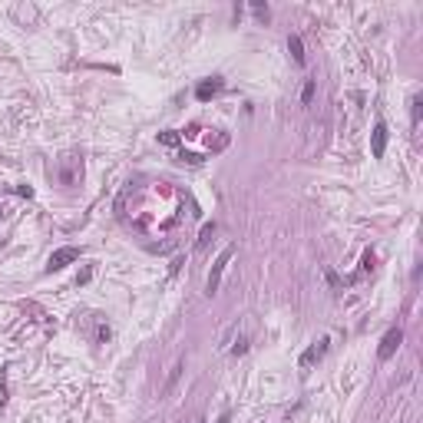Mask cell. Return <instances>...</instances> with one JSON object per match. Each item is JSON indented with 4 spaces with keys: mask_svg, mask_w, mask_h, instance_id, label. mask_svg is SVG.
Returning a JSON list of instances; mask_svg holds the SVG:
<instances>
[{
    "mask_svg": "<svg viewBox=\"0 0 423 423\" xmlns=\"http://www.w3.org/2000/svg\"><path fill=\"white\" fill-rule=\"evenodd\" d=\"M232 255H235V245H225V248H221V255L215 258V265H212V271H208V281H205V295H208V298L219 291V284H221V271H225V265L232 261Z\"/></svg>",
    "mask_w": 423,
    "mask_h": 423,
    "instance_id": "obj_1",
    "label": "cell"
},
{
    "mask_svg": "<svg viewBox=\"0 0 423 423\" xmlns=\"http://www.w3.org/2000/svg\"><path fill=\"white\" fill-rule=\"evenodd\" d=\"M400 341H404V331H400V328H390V331L384 334V341H380V347H377V357H380V360H390L393 350L400 347Z\"/></svg>",
    "mask_w": 423,
    "mask_h": 423,
    "instance_id": "obj_2",
    "label": "cell"
},
{
    "mask_svg": "<svg viewBox=\"0 0 423 423\" xmlns=\"http://www.w3.org/2000/svg\"><path fill=\"white\" fill-rule=\"evenodd\" d=\"M79 258V248H73V245H66V248H56L53 255H50V271H60V268H66L70 261H76Z\"/></svg>",
    "mask_w": 423,
    "mask_h": 423,
    "instance_id": "obj_3",
    "label": "cell"
},
{
    "mask_svg": "<svg viewBox=\"0 0 423 423\" xmlns=\"http://www.w3.org/2000/svg\"><path fill=\"white\" fill-rule=\"evenodd\" d=\"M370 149H374V159H384V152H387V126L384 123H377L374 132H370Z\"/></svg>",
    "mask_w": 423,
    "mask_h": 423,
    "instance_id": "obj_4",
    "label": "cell"
},
{
    "mask_svg": "<svg viewBox=\"0 0 423 423\" xmlns=\"http://www.w3.org/2000/svg\"><path fill=\"white\" fill-rule=\"evenodd\" d=\"M215 93H221V79L219 76H212V79H205V83H199V90H195V96L202 99V103H208Z\"/></svg>",
    "mask_w": 423,
    "mask_h": 423,
    "instance_id": "obj_5",
    "label": "cell"
},
{
    "mask_svg": "<svg viewBox=\"0 0 423 423\" xmlns=\"http://www.w3.org/2000/svg\"><path fill=\"white\" fill-rule=\"evenodd\" d=\"M324 350H328V341H321V344H314V347H308L304 354H301V367H311V364L317 360V357H321V354H324Z\"/></svg>",
    "mask_w": 423,
    "mask_h": 423,
    "instance_id": "obj_6",
    "label": "cell"
},
{
    "mask_svg": "<svg viewBox=\"0 0 423 423\" xmlns=\"http://www.w3.org/2000/svg\"><path fill=\"white\" fill-rule=\"evenodd\" d=\"M288 50H291V56H295V63H301V66H304V43H301V37H298V33H291V37H288Z\"/></svg>",
    "mask_w": 423,
    "mask_h": 423,
    "instance_id": "obj_7",
    "label": "cell"
},
{
    "mask_svg": "<svg viewBox=\"0 0 423 423\" xmlns=\"http://www.w3.org/2000/svg\"><path fill=\"white\" fill-rule=\"evenodd\" d=\"M314 90H317V83H314V79H304V90H301V106H311Z\"/></svg>",
    "mask_w": 423,
    "mask_h": 423,
    "instance_id": "obj_8",
    "label": "cell"
},
{
    "mask_svg": "<svg viewBox=\"0 0 423 423\" xmlns=\"http://www.w3.org/2000/svg\"><path fill=\"white\" fill-rule=\"evenodd\" d=\"M212 235H215V221H208L202 228V235H199V241H195V248H205L208 241H212Z\"/></svg>",
    "mask_w": 423,
    "mask_h": 423,
    "instance_id": "obj_9",
    "label": "cell"
},
{
    "mask_svg": "<svg viewBox=\"0 0 423 423\" xmlns=\"http://www.w3.org/2000/svg\"><path fill=\"white\" fill-rule=\"evenodd\" d=\"M182 370H185V360H179V364L172 367V374H169V380H166V393H169V390H172V387H175V380L182 377Z\"/></svg>",
    "mask_w": 423,
    "mask_h": 423,
    "instance_id": "obj_10",
    "label": "cell"
},
{
    "mask_svg": "<svg viewBox=\"0 0 423 423\" xmlns=\"http://www.w3.org/2000/svg\"><path fill=\"white\" fill-rule=\"evenodd\" d=\"M159 142L162 146H179V132H159Z\"/></svg>",
    "mask_w": 423,
    "mask_h": 423,
    "instance_id": "obj_11",
    "label": "cell"
},
{
    "mask_svg": "<svg viewBox=\"0 0 423 423\" xmlns=\"http://www.w3.org/2000/svg\"><path fill=\"white\" fill-rule=\"evenodd\" d=\"M96 341H99V344L110 341V328H106V324H96Z\"/></svg>",
    "mask_w": 423,
    "mask_h": 423,
    "instance_id": "obj_12",
    "label": "cell"
},
{
    "mask_svg": "<svg viewBox=\"0 0 423 423\" xmlns=\"http://www.w3.org/2000/svg\"><path fill=\"white\" fill-rule=\"evenodd\" d=\"M245 350H248V341H245V337H238V341H235V347H232V354H235V357H241Z\"/></svg>",
    "mask_w": 423,
    "mask_h": 423,
    "instance_id": "obj_13",
    "label": "cell"
},
{
    "mask_svg": "<svg viewBox=\"0 0 423 423\" xmlns=\"http://www.w3.org/2000/svg\"><path fill=\"white\" fill-rule=\"evenodd\" d=\"M360 268H364V271H370V268H374V251H364V261H360Z\"/></svg>",
    "mask_w": 423,
    "mask_h": 423,
    "instance_id": "obj_14",
    "label": "cell"
},
{
    "mask_svg": "<svg viewBox=\"0 0 423 423\" xmlns=\"http://www.w3.org/2000/svg\"><path fill=\"white\" fill-rule=\"evenodd\" d=\"M410 106H413V123H420V96H413V99H410Z\"/></svg>",
    "mask_w": 423,
    "mask_h": 423,
    "instance_id": "obj_15",
    "label": "cell"
},
{
    "mask_svg": "<svg viewBox=\"0 0 423 423\" xmlns=\"http://www.w3.org/2000/svg\"><path fill=\"white\" fill-rule=\"evenodd\" d=\"M93 278V268H83V271H79V275H76V284H86V281H90Z\"/></svg>",
    "mask_w": 423,
    "mask_h": 423,
    "instance_id": "obj_16",
    "label": "cell"
},
{
    "mask_svg": "<svg viewBox=\"0 0 423 423\" xmlns=\"http://www.w3.org/2000/svg\"><path fill=\"white\" fill-rule=\"evenodd\" d=\"M324 278H328V284H331V288H337V284H341V281H337V275H334V271H324Z\"/></svg>",
    "mask_w": 423,
    "mask_h": 423,
    "instance_id": "obj_17",
    "label": "cell"
},
{
    "mask_svg": "<svg viewBox=\"0 0 423 423\" xmlns=\"http://www.w3.org/2000/svg\"><path fill=\"white\" fill-rule=\"evenodd\" d=\"M195 423H205V420H195Z\"/></svg>",
    "mask_w": 423,
    "mask_h": 423,
    "instance_id": "obj_18",
    "label": "cell"
}]
</instances>
